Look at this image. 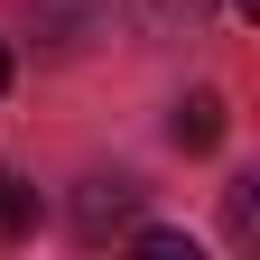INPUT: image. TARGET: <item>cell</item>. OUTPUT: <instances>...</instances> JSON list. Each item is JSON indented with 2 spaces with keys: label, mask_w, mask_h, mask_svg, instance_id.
<instances>
[{
  "label": "cell",
  "mask_w": 260,
  "mask_h": 260,
  "mask_svg": "<svg viewBox=\"0 0 260 260\" xmlns=\"http://www.w3.org/2000/svg\"><path fill=\"white\" fill-rule=\"evenodd\" d=\"M140 195H149L140 177H93V186L75 195V233H84V242H103V233H121V223L140 214Z\"/></svg>",
  "instance_id": "6da1fadb"
},
{
  "label": "cell",
  "mask_w": 260,
  "mask_h": 260,
  "mask_svg": "<svg viewBox=\"0 0 260 260\" xmlns=\"http://www.w3.org/2000/svg\"><path fill=\"white\" fill-rule=\"evenodd\" d=\"M168 140H177L186 158H205V149L223 140V93H186V103H177V121H168Z\"/></svg>",
  "instance_id": "7a4b0ae2"
},
{
  "label": "cell",
  "mask_w": 260,
  "mask_h": 260,
  "mask_svg": "<svg viewBox=\"0 0 260 260\" xmlns=\"http://www.w3.org/2000/svg\"><path fill=\"white\" fill-rule=\"evenodd\" d=\"M130 19H140L149 38H195V28L214 19V0H130Z\"/></svg>",
  "instance_id": "3957f363"
},
{
  "label": "cell",
  "mask_w": 260,
  "mask_h": 260,
  "mask_svg": "<svg viewBox=\"0 0 260 260\" xmlns=\"http://www.w3.org/2000/svg\"><path fill=\"white\" fill-rule=\"evenodd\" d=\"M223 223H233V242H260V177L223 186Z\"/></svg>",
  "instance_id": "277c9868"
},
{
  "label": "cell",
  "mask_w": 260,
  "mask_h": 260,
  "mask_svg": "<svg viewBox=\"0 0 260 260\" xmlns=\"http://www.w3.org/2000/svg\"><path fill=\"white\" fill-rule=\"evenodd\" d=\"M28 223H38V186H19L10 168H0V242H19Z\"/></svg>",
  "instance_id": "5b68a950"
},
{
  "label": "cell",
  "mask_w": 260,
  "mask_h": 260,
  "mask_svg": "<svg viewBox=\"0 0 260 260\" xmlns=\"http://www.w3.org/2000/svg\"><path fill=\"white\" fill-rule=\"evenodd\" d=\"M130 242H140L149 260H195V242H186V233H168V223H140Z\"/></svg>",
  "instance_id": "8992f818"
},
{
  "label": "cell",
  "mask_w": 260,
  "mask_h": 260,
  "mask_svg": "<svg viewBox=\"0 0 260 260\" xmlns=\"http://www.w3.org/2000/svg\"><path fill=\"white\" fill-rule=\"evenodd\" d=\"M0 93H10V47H0Z\"/></svg>",
  "instance_id": "52a82bcc"
}]
</instances>
